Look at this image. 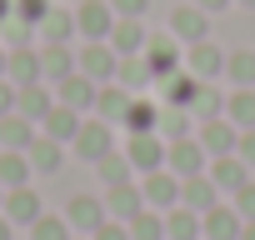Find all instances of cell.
<instances>
[{
	"mask_svg": "<svg viewBox=\"0 0 255 240\" xmlns=\"http://www.w3.org/2000/svg\"><path fill=\"white\" fill-rule=\"evenodd\" d=\"M140 60H145V70H150L155 80H165V75H175V70H180V55H175V45H170V40H160V35H155V40L145 35V50H140Z\"/></svg>",
	"mask_w": 255,
	"mask_h": 240,
	"instance_id": "9a60e30c",
	"label": "cell"
},
{
	"mask_svg": "<svg viewBox=\"0 0 255 240\" xmlns=\"http://www.w3.org/2000/svg\"><path fill=\"white\" fill-rule=\"evenodd\" d=\"M140 210H145L140 185H130V180H125V185H110V190H105V215H110V220H125V225H130Z\"/></svg>",
	"mask_w": 255,
	"mask_h": 240,
	"instance_id": "8fae6325",
	"label": "cell"
},
{
	"mask_svg": "<svg viewBox=\"0 0 255 240\" xmlns=\"http://www.w3.org/2000/svg\"><path fill=\"white\" fill-rule=\"evenodd\" d=\"M230 0H200V10H225Z\"/></svg>",
	"mask_w": 255,
	"mask_h": 240,
	"instance_id": "bcb514c9",
	"label": "cell"
},
{
	"mask_svg": "<svg viewBox=\"0 0 255 240\" xmlns=\"http://www.w3.org/2000/svg\"><path fill=\"white\" fill-rule=\"evenodd\" d=\"M115 50H110V40H90V45H80V75H90V80H115Z\"/></svg>",
	"mask_w": 255,
	"mask_h": 240,
	"instance_id": "ba28073f",
	"label": "cell"
},
{
	"mask_svg": "<svg viewBox=\"0 0 255 240\" xmlns=\"http://www.w3.org/2000/svg\"><path fill=\"white\" fill-rule=\"evenodd\" d=\"M5 80H10V85H35V80H40V45H15V50H5Z\"/></svg>",
	"mask_w": 255,
	"mask_h": 240,
	"instance_id": "9c48e42d",
	"label": "cell"
},
{
	"mask_svg": "<svg viewBox=\"0 0 255 240\" xmlns=\"http://www.w3.org/2000/svg\"><path fill=\"white\" fill-rule=\"evenodd\" d=\"M130 240H165V215L145 205V210L130 220Z\"/></svg>",
	"mask_w": 255,
	"mask_h": 240,
	"instance_id": "e575fe53",
	"label": "cell"
},
{
	"mask_svg": "<svg viewBox=\"0 0 255 240\" xmlns=\"http://www.w3.org/2000/svg\"><path fill=\"white\" fill-rule=\"evenodd\" d=\"M0 210H5V220H10V225H30L35 215H45V210H40V195H35L30 185H20V190H5Z\"/></svg>",
	"mask_w": 255,
	"mask_h": 240,
	"instance_id": "5bb4252c",
	"label": "cell"
},
{
	"mask_svg": "<svg viewBox=\"0 0 255 240\" xmlns=\"http://www.w3.org/2000/svg\"><path fill=\"white\" fill-rule=\"evenodd\" d=\"M0 75H5V50H0Z\"/></svg>",
	"mask_w": 255,
	"mask_h": 240,
	"instance_id": "f907efd6",
	"label": "cell"
},
{
	"mask_svg": "<svg viewBox=\"0 0 255 240\" xmlns=\"http://www.w3.org/2000/svg\"><path fill=\"white\" fill-rule=\"evenodd\" d=\"M30 240H70L65 215H35L30 220Z\"/></svg>",
	"mask_w": 255,
	"mask_h": 240,
	"instance_id": "8d00e7d4",
	"label": "cell"
},
{
	"mask_svg": "<svg viewBox=\"0 0 255 240\" xmlns=\"http://www.w3.org/2000/svg\"><path fill=\"white\" fill-rule=\"evenodd\" d=\"M75 130H80V110H70V105H60V100H55V105L45 110V120H40V135H50V140H60V145L75 140Z\"/></svg>",
	"mask_w": 255,
	"mask_h": 240,
	"instance_id": "e0dca14e",
	"label": "cell"
},
{
	"mask_svg": "<svg viewBox=\"0 0 255 240\" xmlns=\"http://www.w3.org/2000/svg\"><path fill=\"white\" fill-rule=\"evenodd\" d=\"M125 105H130V90H120V85H100V90H95V115L110 120V125L125 115Z\"/></svg>",
	"mask_w": 255,
	"mask_h": 240,
	"instance_id": "4dcf8cb0",
	"label": "cell"
},
{
	"mask_svg": "<svg viewBox=\"0 0 255 240\" xmlns=\"http://www.w3.org/2000/svg\"><path fill=\"white\" fill-rule=\"evenodd\" d=\"M125 160H130L135 170H145V175H150V170H160V165H165V140H160L155 130H150V135H130V145H125Z\"/></svg>",
	"mask_w": 255,
	"mask_h": 240,
	"instance_id": "7c38bea8",
	"label": "cell"
},
{
	"mask_svg": "<svg viewBox=\"0 0 255 240\" xmlns=\"http://www.w3.org/2000/svg\"><path fill=\"white\" fill-rule=\"evenodd\" d=\"M105 220H110V215H105V200H95V195H70V200H65V225H70V235H95Z\"/></svg>",
	"mask_w": 255,
	"mask_h": 240,
	"instance_id": "3957f363",
	"label": "cell"
},
{
	"mask_svg": "<svg viewBox=\"0 0 255 240\" xmlns=\"http://www.w3.org/2000/svg\"><path fill=\"white\" fill-rule=\"evenodd\" d=\"M70 145H75V155H80V160H90V165H95V160H105V155L115 150L110 120H100V115H95V120H80V130H75V140H70Z\"/></svg>",
	"mask_w": 255,
	"mask_h": 240,
	"instance_id": "6da1fadb",
	"label": "cell"
},
{
	"mask_svg": "<svg viewBox=\"0 0 255 240\" xmlns=\"http://www.w3.org/2000/svg\"><path fill=\"white\" fill-rule=\"evenodd\" d=\"M190 120H195V115H190L185 105H165V110H160V125H155V135H160L165 145H175V140H185V135H190Z\"/></svg>",
	"mask_w": 255,
	"mask_h": 240,
	"instance_id": "f546056e",
	"label": "cell"
},
{
	"mask_svg": "<svg viewBox=\"0 0 255 240\" xmlns=\"http://www.w3.org/2000/svg\"><path fill=\"white\" fill-rule=\"evenodd\" d=\"M235 215H240V220H245V225H250V220H255V180H245V185H240V190H235Z\"/></svg>",
	"mask_w": 255,
	"mask_h": 240,
	"instance_id": "ab89813d",
	"label": "cell"
},
{
	"mask_svg": "<svg viewBox=\"0 0 255 240\" xmlns=\"http://www.w3.org/2000/svg\"><path fill=\"white\" fill-rule=\"evenodd\" d=\"M200 145H205V155L215 160V155H235V140H240V130L230 125L225 115H215V120H200V135H195Z\"/></svg>",
	"mask_w": 255,
	"mask_h": 240,
	"instance_id": "8992f818",
	"label": "cell"
},
{
	"mask_svg": "<svg viewBox=\"0 0 255 240\" xmlns=\"http://www.w3.org/2000/svg\"><path fill=\"white\" fill-rule=\"evenodd\" d=\"M205 175L215 180V190H230V195L250 180V175H245V165H240V155H215V160L205 165Z\"/></svg>",
	"mask_w": 255,
	"mask_h": 240,
	"instance_id": "cb8c5ba5",
	"label": "cell"
},
{
	"mask_svg": "<svg viewBox=\"0 0 255 240\" xmlns=\"http://www.w3.org/2000/svg\"><path fill=\"white\" fill-rule=\"evenodd\" d=\"M35 35H40V45H70V35H75V10H60V5H50V10L40 15Z\"/></svg>",
	"mask_w": 255,
	"mask_h": 240,
	"instance_id": "4fadbf2b",
	"label": "cell"
},
{
	"mask_svg": "<svg viewBox=\"0 0 255 240\" xmlns=\"http://www.w3.org/2000/svg\"><path fill=\"white\" fill-rule=\"evenodd\" d=\"M185 65H190V75H195V80L225 75V55H220V45H210V40H195V45L185 50Z\"/></svg>",
	"mask_w": 255,
	"mask_h": 240,
	"instance_id": "2e32d148",
	"label": "cell"
},
{
	"mask_svg": "<svg viewBox=\"0 0 255 240\" xmlns=\"http://www.w3.org/2000/svg\"><path fill=\"white\" fill-rule=\"evenodd\" d=\"M0 35H5V40H10V50H15V45H30L35 25H30V20H20V15H5V20H0Z\"/></svg>",
	"mask_w": 255,
	"mask_h": 240,
	"instance_id": "f35d334b",
	"label": "cell"
},
{
	"mask_svg": "<svg viewBox=\"0 0 255 240\" xmlns=\"http://www.w3.org/2000/svg\"><path fill=\"white\" fill-rule=\"evenodd\" d=\"M70 70H75V50L70 45H40V80L60 85Z\"/></svg>",
	"mask_w": 255,
	"mask_h": 240,
	"instance_id": "603a6c76",
	"label": "cell"
},
{
	"mask_svg": "<svg viewBox=\"0 0 255 240\" xmlns=\"http://www.w3.org/2000/svg\"><path fill=\"white\" fill-rule=\"evenodd\" d=\"M240 5H255V0H240Z\"/></svg>",
	"mask_w": 255,
	"mask_h": 240,
	"instance_id": "db71d44e",
	"label": "cell"
},
{
	"mask_svg": "<svg viewBox=\"0 0 255 240\" xmlns=\"http://www.w3.org/2000/svg\"><path fill=\"white\" fill-rule=\"evenodd\" d=\"M115 80H120V90H140V85H150V70H145L140 55H120L115 60Z\"/></svg>",
	"mask_w": 255,
	"mask_h": 240,
	"instance_id": "1f68e13d",
	"label": "cell"
},
{
	"mask_svg": "<svg viewBox=\"0 0 255 240\" xmlns=\"http://www.w3.org/2000/svg\"><path fill=\"white\" fill-rule=\"evenodd\" d=\"M110 25H115V10L105 5V0H85V5L75 10V30L85 40H110Z\"/></svg>",
	"mask_w": 255,
	"mask_h": 240,
	"instance_id": "52a82bcc",
	"label": "cell"
},
{
	"mask_svg": "<svg viewBox=\"0 0 255 240\" xmlns=\"http://www.w3.org/2000/svg\"><path fill=\"white\" fill-rule=\"evenodd\" d=\"M0 240H10V220H5V210H0Z\"/></svg>",
	"mask_w": 255,
	"mask_h": 240,
	"instance_id": "c3c4849f",
	"label": "cell"
},
{
	"mask_svg": "<svg viewBox=\"0 0 255 240\" xmlns=\"http://www.w3.org/2000/svg\"><path fill=\"white\" fill-rule=\"evenodd\" d=\"M240 215H235V205H210L205 215H200V240H240Z\"/></svg>",
	"mask_w": 255,
	"mask_h": 240,
	"instance_id": "30bf717a",
	"label": "cell"
},
{
	"mask_svg": "<svg viewBox=\"0 0 255 240\" xmlns=\"http://www.w3.org/2000/svg\"><path fill=\"white\" fill-rule=\"evenodd\" d=\"M10 110H15V85L0 75V115H10Z\"/></svg>",
	"mask_w": 255,
	"mask_h": 240,
	"instance_id": "f6af8a7d",
	"label": "cell"
},
{
	"mask_svg": "<svg viewBox=\"0 0 255 240\" xmlns=\"http://www.w3.org/2000/svg\"><path fill=\"white\" fill-rule=\"evenodd\" d=\"M240 240H255V220H250V225H240Z\"/></svg>",
	"mask_w": 255,
	"mask_h": 240,
	"instance_id": "681fc988",
	"label": "cell"
},
{
	"mask_svg": "<svg viewBox=\"0 0 255 240\" xmlns=\"http://www.w3.org/2000/svg\"><path fill=\"white\" fill-rule=\"evenodd\" d=\"M35 140V120H25L20 110L0 115V150H25Z\"/></svg>",
	"mask_w": 255,
	"mask_h": 240,
	"instance_id": "ffe728a7",
	"label": "cell"
},
{
	"mask_svg": "<svg viewBox=\"0 0 255 240\" xmlns=\"http://www.w3.org/2000/svg\"><path fill=\"white\" fill-rule=\"evenodd\" d=\"M5 15H15V0H0V20H5Z\"/></svg>",
	"mask_w": 255,
	"mask_h": 240,
	"instance_id": "7dc6e473",
	"label": "cell"
},
{
	"mask_svg": "<svg viewBox=\"0 0 255 240\" xmlns=\"http://www.w3.org/2000/svg\"><path fill=\"white\" fill-rule=\"evenodd\" d=\"M205 165H210V155H205V145H200L195 135H185V140L165 145V170H175L180 180H190V175H205Z\"/></svg>",
	"mask_w": 255,
	"mask_h": 240,
	"instance_id": "7a4b0ae2",
	"label": "cell"
},
{
	"mask_svg": "<svg viewBox=\"0 0 255 240\" xmlns=\"http://www.w3.org/2000/svg\"><path fill=\"white\" fill-rule=\"evenodd\" d=\"M235 155H240V165H255V130H240V140H235Z\"/></svg>",
	"mask_w": 255,
	"mask_h": 240,
	"instance_id": "ee69618b",
	"label": "cell"
},
{
	"mask_svg": "<svg viewBox=\"0 0 255 240\" xmlns=\"http://www.w3.org/2000/svg\"><path fill=\"white\" fill-rule=\"evenodd\" d=\"M190 115H195V120H215V115H225V95H220L215 85L200 80V90H195V100H190Z\"/></svg>",
	"mask_w": 255,
	"mask_h": 240,
	"instance_id": "836d02e7",
	"label": "cell"
},
{
	"mask_svg": "<svg viewBox=\"0 0 255 240\" xmlns=\"http://www.w3.org/2000/svg\"><path fill=\"white\" fill-rule=\"evenodd\" d=\"M225 120L235 130H255V85H240L235 95H225Z\"/></svg>",
	"mask_w": 255,
	"mask_h": 240,
	"instance_id": "d4e9b609",
	"label": "cell"
},
{
	"mask_svg": "<svg viewBox=\"0 0 255 240\" xmlns=\"http://www.w3.org/2000/svg\"><path fill=\"white\" fill-rule=\"evenodd\" d=\"M0 200H5V185H0Z\"/></svg>",
	"mask_w": 255,
	"mask_h": 240,
	"instance_id": "f5cc1de1",
	"label": "cell"
},
{
	"mask_svg": "<svg viewBox=\"0 0 255 240\" xmlns=\"http://www.w3.org/2000/svg\"><path fill=\"white\" fill-rule=\"evenodd\" d=\"M70 240H90V235H70Z\"/></svg>",
	"mask_w": 255,
	"mask_h": 240,
	"instance_id": "816d5d0a",
	"label": "cell"
},
{
	"mask_svg": "<svg viewBox=\"0 0 255 240\" xmlns=\"http://www.w3.org/2000/svg\"><path fill=\"white\" fill-rule=\"evenodd\" d=\"M50 10V0H15V15L20 20H30V25H40V15Z\"/></svg>",
	"mask_w": 255,
	"mask_h": 240,
	"instance_id": "b9f144b4",
	"label": "cell"
},
{
	"mask_svg": "<svg viewBox=\"0 0 255 240\" xmlns=\"http://www.w3.org/2000/svg\"><path fill=\"white\" fill-rule=\"evenodd\" d=\"M95 90H100V80H90V75H80V70H70L60 85H55V100L60 105H70V110H95Z\"/></svg>",
	"mask_w": 255,
	"mask_h": 240,
	"instance_id": "5b68a950",
	"label": "cell"
},
{
	"mask_svg": "<svg viewBox=\"0 0 255 240\" xmlns=\"http://www.w3.org/2000/svg\"><path fill=\"white\" fill-rule=\"evenodd\" d=\"M30 160H25V150H0V185L5 190H20V185H30Z\"/></svg>",
	"mask_w": 255,
	"mask_h": 240,
	"instance_id": "f1b7e54d",
	"label": "cell"
},
{
	"mask_svg": "<svg viewBox=\"0 0 255 240\" xmlns=\"http://www.w3.org/2000/svg\"><path fill=\"white\" fill-rule=\"evenodd\" d=\"M90 240H130V225H125V220H105Z\"/></svg>",
	"mask_w": 255,
	"mask_h": 240,
	"instance_id": "7bdbcfd3",
	"label": "cell"
},
{
	"mask_svg": "<svg viewBox=\"0 0 255 240\" xmlns=\"http://www.w3.org/2000/svg\"><path fill=\"white\" fill-rule=\"evenodd\" d=\"M120 125L130 130V135H150V130L160 125V105H155V100H135V95H130V105H125V115H120Z\"/></svg>",
	"mask_w": 255,
	"mask_h": 240,
	"instance_id": "44dd1931",
	"label": "cell"
},
{
	"mask_svg": "<svg viewBox=\"0 0 255 240\" xmlns=\"http://www.w3.org/2000/svg\"><path fill=\"white\" fill-rule=\"evenodd\" d=\"M140 195H145V205H150V210H175V205H180V175L160 165V170H150V175H145Z\"/></svg>",
	"mask_w": 255,
	"mask_h": 240,
	"instance_id": "277c9868",
	"label": "cell"
},
{
	"mask_svg": "<svg viewBox=\"0 0 255 240\" xmlns=\"http://www.w3.org/2000/svg\"><path fill=\"white\" fill-rule=\"evenodd\" d=\"M170 30H175L185 45H195V40H205V35H210V20H205V10H200V5H180V10L170 15Z\"/></svg>",
	"mask_w": 255,
	"mask_h": 240,
	"instance_id": "7402d4cb",
	"label": "cell"
},
{
	"mask_svg": "<svg viewBox=\"0 0 255 240\" xmlns=\"http://www.w3.org/2000/svg\"><path fill=\"white\" fill-rule=\"evenodd\" d=\"M160 85H165V105H185V110H190V100H195V90H200V80H195V75H180V70L165 75Z\"/></svg>",
	"mask_w": 255,
	"mask_h": 240,
	"instance_id": "d6a6232c",
	"label": "cell"
},
{
	"mask_svg": "<svg viewBox=\"0 0 255 240\" xmlns=\"http://www.w3.org/2000/svg\"><path fill=\"white\" fill-rule=\"evenodd\" d=\"M215 195H220V190H215L210 175H190V180H180V205H190V210H200V215L215 205Z\"/></svg>",
	"mask_w": 255,
	"mask_h": 240,
	"instance_id": "4316f807",
	"label": "cell"
},
{
	"mask_svg": "<svg viewBox=\"0 0 255 240\" xmlns=\"http://www.w3.org/2000/svg\"><path fill=\"white\" fill-rule=\"evenodd\" d=\"M225 75H230L235 85H255V50H235V55H225Z\"/></svg>",
	"mask_w": 255,
	"mask_h": 240,
	"instance_id": "d590c367",
	"label": "cell"
},
{
	"mask_svg": "<svg viewBox=\"0 0 255 240\" xmlns=\"http://www.w3.org/2000/svg\"><path fill=\"white\" fill-rule=\"evenodd\" d=\"M25 160H30V170L55 175V170H60V160H65V150H60V140H50V135H40V130H35V140L25 145Z\"/></svg>",
	"mask_w": 255,
	"mask_h": 240,
	"instance_id": "d6986e66",
	"label": "cell"
},
{
	"mask_svg": "<svg viewBox=\"0 0 255 240\" xmlns=\"http://www.w3.org/2000/svg\"><path fill=\"white\" fill-rule=\"evenodd\" d=\"M110 50H115V55H140V50H145L140 20H120V15H115V25H110Z\"/></svg>",
	"mask_w": 255,
	"mask_h": 240,
	"instance_id": "484cf974",
	"label": "cell"
},
{
	"mask_svg": "<svg viewBox=\"0 0 255 240\" xmlns=\"http://www.w3.org/2000/svg\"><path fill=\"white\" fill-rule=\"evenodd\" d=\"M95 170L105 175V185H125V180H130V160H125V155H105V160H95Z\"/></svg>",
	"mask_w": 255,
	"mask_h": 240,
	"instance_id": "74e56055",
	"label": "cell"
},
{
	"mask_svg": "<svg viewBox=\"0 0 255 240\" xmlns=\"http://www.w3.org/2000/svg\"><path fill=\"white\" fill-rule=\"evenodd\" d=\"M110 10H115L120 20H140V15L150 10V0H110Z\"/></svg>",
	"mask_w": 255,
	"mask_h": 240,
	"instance_id": "60d3db41",
	"label": "cell"
},
{
	"mask_svg": "<svg viewBox=\"0 0 255 240\" xmlns=\"http://www.w3.org/2000/svg\"><path fill=\"white\" fill-rule=\"evenodd\" d=\"M50 105H55V95L45 90V80H35V85H15V110H20L25 120H35V125H40Z\"/></svg>",
	"mask_w": 255,
	"mask_h": 240,
	"instance_id": "ac0fdd59",
	"label": "cell"
},
{
	"mask_svg": "<svg viewBox=\"0 0 255 240\" xmlns=\"http://www.w3.org/2000/svg\"><path fill=\"white\" fill-rule=\"evenodd\" d=\"M165 240H200V210L190 205L165 210Z\"/></svg>",
	"mask_w": 255,
	"mask_h": 240,
	"instance_id": "83f0119b",
	"label": "cell"
}]
</instances>
